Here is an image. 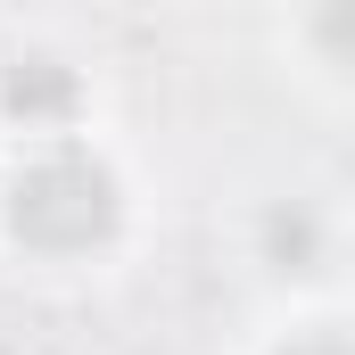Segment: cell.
<instances>
[{
	"label": "cell",
	"instance_id": "1",
	"mask_svg": "<svg viewBox=\"0 0 355 355\" xmlns=\"http://www.w3.org/2000/svg\"><path fill=\"white\" fill-rule=\"evenodd\" d=\"M8 215H17V240H33V248H91L116 232V182L67 149V157H42L17 182Z\"/></svg>",
	"mask_w": 355,
	"mask_h": 355
},
{
	"label": "cell",
	"instance_id": "2",
	"mask_svg": "<svg viewBox=\"0 0 355 355\" xmlns=\"http://www.w3.org/2000/svg\"><path fill=\"white\" fill-rule=\"evenodd\" d=\"M289 355H347L339 339H306V347H289Z\"/></svg>",
	"mask_w": 355,
	"mask_h": 355
}]
</instances>
